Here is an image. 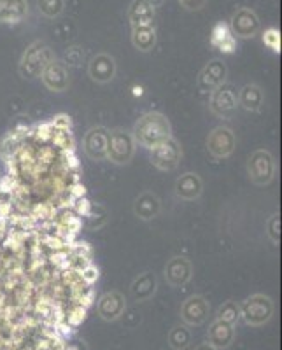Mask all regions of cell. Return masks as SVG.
<instances>
[{
	"label": "cell",
	"mask_w": 282,
	"mask_h": 350,
	"mask_svg": "<svg viewBox=\"0 0 282 350\" xmlns=\"http://www.w3.org/2000/svg\"><path fill=\"white\" fill-rule=\"evenodd\" d=\"M195 350H218V349H214V347H212L211 343L205 342V343H200V345H196Z\"/></svg>",
	"instance_id": "39"
},
{
	"label": "cell",
	"mask_w": 282,
	"mask_h": 350,
	"mask_svg": "<svg viewBox=\"0 0 282 350\" xmlns=\"http://www.w3.org/2000/svg\"><path fill=\"white\" fill-rule=\"evenodd\" d=\"M209 107L211 112L221 120H231L237 111H239V96H237V90L231 84H221L216 88L211 93V100H209Z\"/></svg>",
	"instance_id": "6"
},
{
	"label": "cell",
	"mask_w": 282,
	"mask_h": 350,
	"mask_svg": "<svg viewBox=\"0 0 282 350\" xmlns=\"http://www.w3.org/2000/svg\"><path fill=\"white\" fill-rule=\"evenodd\" d=\"M263 42L272 49V51L279 53L281 51V32H279L277 28H268L263 33Z\"/></svg>",
	"instance_id": "34"
},
{
	"label": "cell",
	"mask_w": 282,
	"mask_h": 350,
	"mask_svg": "<svg viewBox=\"0 0 282 350\" xmlns=\"http://www.w3.org/2000/svg\"><path fill=\"white\" fill-rule=\"evenodd\" d=\"M133 214L139 217L140 221H153L162 212V200L151 191H144L133 202Z\"/></svg>",
	"instance_id": "19"
},
{
	"label": "cell",
	"mask_w": 282,
	"mask_h": 350,
	"mask_svg": "<svg viewBox=\"0 0 282 350\" xmlns=\"http://www.w3.org/2000/svg\"><path fill=\"white\" fill-rule=\"evenodd\" d=\"M40 79H42V84L48 88L49 92L55 93L67 92L68 86H70V76H68L67 65L60 60H53L48 67L44 68V72L40 74Z\"/></svg>",
	"instance_id": "13"
},
{
	"label": "cell",
	"mask_w": 282,
	"mask_h": 350,
	"mask_svg": "<svg viewBox=\"0 0 282 350\" xmlns=\"http://www.w3.org/2000/svg\"><path fill=\"white\" fill-rule=\"evenodd\" d=\"M193 277V265L184 256H174L165 265V279L172 287H183Z\"/></svg>",
	"instance_id": "15"
},
{
	"label": "cell",
	"mask_w": 282,
	"mask_h": 350,
	"mask_svg": "<svg viewBox=\"0 0 282 350\" xmlns=\"http://www.w3.org/2000/svg\"><path fill=\"white\" fill-rule=\"evenodd\" d=\"M107 217H109L107 208L102 207V205H92V211L88 212L86 215L88 228L99 230V228H102L103 224L107 223Z\"/></svg>",
	"instance_id": "30"
},
{
	"label": "cell",
	"mask_w": 282,
	"mask_h": 350,
	"mask_svg": "<svg viewBox=\"0 0 282 350\" xmlns=\"http://www.w3.org/2000/svg\"><path fill=\"white\" fill-rule=\"evenodd\" d=\"M146 2H147V4H151L155 9L159 8V5L163 4V0H146Z\"/></svg>",
	"instance_id": "40"
},
{
	"label": "cell",
	"mask_w": 282,
	"mask_h": 350,
	"mask_svg": "<svg viewBox=\"0 0 282 350\" xmlns=\"http://www.w3.org/2000/svg\"><path fill=\"white\" fill-rule=\"evenodd\" d=\"M81 60H83L81 48H70L65 51V64L67 65H79Z\"/></svg>",
	"instance_id": "37"
},
{
	"label": "cell",
	"mask_w": 282,
	"mask_h": 350,
	"mask_svg": "<svg viewBox=\"0 0 282 350\" xmlns=\"http://www.w3.org/2000/svg\"><path fill=\"white\" fill-rule=\"evenodd\" d=\"M275 172H277L275 158L266 149H256L247 159V175H249L251 183L256 186L270 184L275 177Z\"/></svg>",
	"instance_id": "5"
},
{
	"label": "cell",
	"mask_w": 282,
	"mask_h": 350,
	"mask_svg": "<svg viewBox=\"0 0 282 350\" xmlns=\"http://www.w3.org/2000/svg\"><path fill=\"white\" fill-rule=\"evenodd\" d=\"M93 203L86 198V196H81V198H74L70 203L72 212L77 215V217H86L88 212L92 211Z\"/></svg>",
	"instance_id": "33"
},
{
	"label": "cell",
	"mask_w": 282,
	"mask_h": 350,
	"mask_svg": "<svg viewBox=\"0 0 282 350\" xmlns=\"http://www.w3.org/2000/svg\"><path fill=\"white\" fill-rule=\"evenodd\" d=\"M266 235H268V239H270L274 245L281 242V215L277 212L272 214L268 221H266Z\"/></svg>",
	"instance_id": "32"
},
{
	"label": "cell",
	"mask_w": 282,
	"mask_h": 350,
	"mask_svg": "<svg viewBox=\"0 0 282 350\" xmlns=\"http://www.w3.org/2000/svg\"><path fill=\"white\" fill-rule=\"evenodd\" d=\"M131 44H133V48L142 53L153 51V48L156 46L155 25H151V27L131 28Z\"/></svg>",
	"instance_id": "25"
},
{
	"label": "cell",
	"mask_w": 282,
	"mask_h": 350,
	"mask_svg": "<svg viewBox=\"0 0 282 350\" xmlns=\"http://www.w3.org/2000/svg\"><path fill=\"white\" fill-rule=\"evenodd\" d=\"M181 158H183V149L174 137L158 144L156 148L149 149V161L153 163V167L162 172H170L179 167Z\"/></svg>",
	"instance_id": "7"
},
{
	"label": "cell",
	"mask_w": 282,
	"mask_h": 350,
	"mask_svg": "<svg viewBox=\"0 0 282 350\" xmlns=\"http://www.w3.org/2000/svg\"><path fill=\"white\" fill-rule=\"evenodd\" d=\"M175 196L183 202H195L202 196L203 183L195 172H186L175 180Z\"/></svg>",
	"instance_id": "17"
},
{
	"label": "cell",
	"mask_w": 282,
	"mask_h": 350,
	"mask_svg": "<svg viewBox=\"0 0 282 350\" xmlns=\"http://www.w3.org/2000/svg\"><path fill=\"white\" fill-rule=\"evenodd\" d=\"M168 343L174 350H186L191 343V331L186 324H177L168 333Z\"/></svg>",
	"instance_id": "26"
},
{
	"label": "cell",
	"mask_w": 282,
	"mask_h": 350,
	"mask_svg": "<svg viewBox=\"0 0 282 350\" xmlns=\"http://www.w3.org/2000/svg\"><path fill=\"white\" fill-rule=\"evenodd\" d=\"M49 123H51L53 128H56V130H70L72 128V120L67 114L55 116Z\"/></svg>",
	"instance_id": "36"
},
{
	"label": "cell",
	"mask_w": 282,
	"mask_h": 350,
	"mask_svg": "<svg viewBox=\"0 0 282 350\" xmlns=\"http://www.w3.org/2000/svg\"><path fill=\"white\" fill-rule=\"evenodd\" d=\"M211 44L222 53H233L237 49V39L231 33L228 23L219 21V23L214 25L211 33Z\"/></svg>",
	"instance_id": "24"
},
{
	"label": "cell",
	"mask_w": 282,
	"mask_h": 350,
	"mask_svg": "<svg viewBox=\"0 0 282 350\" xmlns=\"http://www.w3.org/2000/svg\"><path fill=\"white\" fill-rule=\"evenodd\" d=\"M156 287H158L156 275L151 273V271H144L131 282L130 296L136 301H147V299H151L155 296Z\"/></svg>",
	"instance_id": "22"
},
{
	"label": "cell",
	"mask_w": 282,
	"mask_h": 350,
	"mask_svg": "<svg viewBox=\"0 0 282 350\" xmlns=\"http://www.w3.org/2000/svg\"><path fill=\"white\" fill-rule=\"evenodd\" d=\"M55 58V53L44 40H36L25 49L20 60V74L25 79H37Z\"/></svg>",
	"instance_id": "2"
},
{
	"label": "cell",
	"mask_w": 282,
	"mask_h": 350,
	"mask_svg": "<svg viewBox=\"0 0 282 350\" xmlns=\"http://www.w3.org/2000/svg\"><path fill=\"white\" fill-rule=\"evenodd\" d=\"M235 148H237V137L228 126L214 128L207 137V151L216 159L230 158L235 152Z\"/></svg>",
	"instance_id": "8"
},
{
	"label": "cell",
	"mask_w": 282,
	"mask_h": 350,
	"mask_svg": "<svg viewBox=\"0 0 282 350\" xmlns=\"http://www.w3.org/2000/svg\"><path fill=\"white\" fill-rule=\"evenodd\" d=\"M179 4L186 11H200L207 4V0H179Z\"/></svg>",
	"instance_id": "38"
},
{
	"label": "cell",
	"mask_w": 282,
	"mask_h": 350,
	"mask_svg": "<svg viewBox=\"0 0 282 350\" xmlns=\"http://www.w3.org/2000/svg\"><path fill=\"white\" fill-rule=\"evenodd\" d=\"M27 16V0H0V23L2 25H18Z\"/></svg>",
	"instance_id": "20"
},
{
	"label": "cell",
	"mask_w": 282,
	"mask_h": 350,
	"mask_svg": "<svg viewBox=\"0 0 282 350\" xmlns=\"http://www.w3.org/2000/svg\"><path fill=\"white\" fill-rule=\"evenodd\" d=\"M20 146H21V140H18L14 135H11V133L4 135L2 137V140H0V158L4 159L5 163H8L9 159L16 154Z\"/></svg>",
	"instance_id": "31"
},
{
	"label": "cell",
	"mask_w": 282,
	"mask_h": 350,
	"mask_svg": "<svg viewBox=\"0 0 282 350\" xmlns=\"http://www.w3.org/2000/svg\"><path fill=\"white\" fill-rule=\"evenodd\" d=\"M216 319L225 321V323L237 324V321L240 319V305L237 301H233V299H228V301H225L219 306L218 317Z\"/></svg>",
	"instance_id": "29"
},
{
	"label": "cell",
	"mask_w": 282,
	"mask_h": 350,
	"mask_svg": "<svg viewBox=\"0 0 282 350\" xmlns=\"http://www.w3.org/2000/svg\"><path fill=\"white\" fill-rule=\"evenodd\" d=\"M228 68L225 62L221 60H211L205 67L200 70L198 74V90L203 93H212L216 88L227 83Z\"/></svg>",
	"instance_id": "12"
},
{
	"label": "cell",
	"mask_w": 282,
	"mask_h": 350,
	"mask_svg": "<svg viewBox=\"0 0 282 350\" xmlns=\"http://www.w3.org/2000/svg\"><path fill=\"white\" fill-rule=\"evenodd\" d=\"M51 144L58 151H74L76 149V140L70 130H56L53 131Z\"/></svg>",
	"instance_id": "27"
},
{
	"label": "cell",
	"mask_w": 282,
	"mask_h": 350,
	"mask_svg": "<svg viewBox=\"0 0 282 350\" xmlns=\"http://www.w3.org/2000/svg\"><path fill=\"white\" fill-rule=\"evenodd\" d=\"M131 137L144 149H153L158 144L172 139V124L162 112H146L136 121Z\"/></svg>",
	"instance_id": "1"
},
{
	"label": "cell",
	"mask_w": 282,
	"mask_h": 350,
	"mask_svg": "<svg viewBox=\"0 0 282 350\" xmlns=\"http://www.w3.org/2000/svg\"><path fill=\"white\" fill-rule=\"evenodd\" d=\"M118 72V65H116L114 56L107 55V53H99L93 56L88 65V74L95 81L97 84H107L116 77Z\"/></svg>",
	"instance_id": "16"
},
{
	"label": "cell",
	"mask_w": 282,
	"mask_h": 350,
	"mask_svg": "<svg viewBox=\"0 0 282 350\" xmlns=\"http://www.w3.org/2000/svg\"><path fill=\"white\" fill-rule=\"evenodd\" d=\"M237 96H239V107H242L247 112L261 111L263 104H265V93L258 84H246V86L240 88Z\"/></svg>",
	"instance_id": "23"
},
{
	"label": "cell",
	"mask_w": 282,
	"mask_h": 350,
	"mask_svg": "<svg viewBox=\"0 0 282 350\" xmlns=\"http://www.w3.org/2000/svg\"><path fill=\"white\" fill-rule=\"evenodd\" d=\"M107 135L105 126H93L86 131L83 139V151L93 161H105L107 159Z\"/></svg>",
	"instance_id": "10"
},
{
	"label": "cell",
	"mask_w": 282,
	"mask_h": 350,
	"mask_svg": "<svg viewBox=\"0 0 282 350\" xmlns=\"http://www.w3.org/2000/svg\"><path fill=\"white\" fill-rule=\"evenodd\" d=\"M136 146L130 131L114 128L107 135V159L114 165H128L136 156Z\"/></svg>",
	"instance_id": "4"
},
{
	"label": "cell",
	"mask_w": 282,
	"mask_h": 350,
	"mask_svg": "<svg viewBox=\"0 0 282 350\" xmlns=\"http://www.w3.org/2000/svg\"><path fill=\"white\" fill-rule=\"evenodd\" d=\"M209 314H211V305L200 295L190 296L181 306V321L190 327L202 326L203 323H207Z\"/></svg>",
	"instance_id": "11"
},
{
	"label": "cell",
	"mask_w": 282,
	"mask_h": 350,
	"mask_svg": "<svg viewBox=\"0 0 282 350\" xmlns=\"http://www.w3.org/2000/svg\"><path fill=\"white\" fill-rule=\"evenodd\" d=\"M79 275H81V279L84 280V282L86 284H90V286H93V284L97 282V280H99V268L95 267V265H93V262H90V265H88V267H84L83 270L79 271Z\"/></svg>",
	"instance_id": "35"
},
{
	"label": "cell",
	"mask_w": 282,
	"mask_h": 350,
	"mask_svg": "<svg viewBox=\"0 0 282 350\" xmlns=\"http://www.w3.org/2000/svg\"><path fill=\"white\" fill-rule=\"evenodd\" d=\"M275 305L270 296L253 295L240 303V319L247 326L259 327L272 319Z\"/></svg>",
	"instance_id": "3"
},
{
	"label": "cell",
	"mask_w": 282,
	"mask_h": 350,
	"mask_svg": "<svg viewBox=\"0 0 282 350\" xmlns=\"http://www.w3.org/2000/svg\"><path fill=\"white\" fill-rule=\"evenodd\" d=\"M37 8L44 18L55 20L64 12L65 0H37Z\"/></svg>",
	"instance_id": "28"
},
{
	"label": "cell",
	"mask_w": 282,
	"mask_h": 350,
	"mask_svg": "<svg viewBox=\"0 0 282 350\" xmlns=\"http://www.w3.org/2000/svg\"><path fill=\"white\" fill-rule=\"evenodd\" d=\"M230 30L233 37L237 39H253L261 30V21H259L258 14L249 8H239L233 12V16L230 20Z\"/></svg>",
	"instance_id": "9"
},
{
	"label": "cell",
	"mask_w": 282,
	"mask_h": 350,
	"mask_svg": "<svg viewBox=\"0 0 282 350\" xmlns=\"http://www.w3.org/2000/svg\"><path fill=\"white\" fill-rule=\"evenodd\" d=\"M235 336H237V331H235V324L225 323V321H219L216 319L214 323L209 327V333H207V342L211 343L214 349L225 350L228 347H231V343L235 342Z\"/></svg>",
	"instance_id": "18"
},
{
	"label": "cell",
	"mask_w": 282,
	"mask_h": 350,
	"mask_svg": "<svg viewBox=\"0 0 282 350\" xmlns=\"http://www.w3.org/2000/svg\"><path fill=\"white\" fill-rule=\"evenodd\" d=\"M156 20V9L146 0H133L128 9V21L131 28L137 27H151Z\"/></svg>",
	"instance_id": "21"
},
{
	"label": "cell",
	"mask_w": 282,
	"mask_h": 350,
	"mask_svg": "<svg viewBox=\"0 0 282 350\" xmlns=\"http://www.w3.org/2000/svg\"><path fill=\"white\" fill-rule=\"evenodd\" d=\"M125 308H127V299L120 291H109L100 296L99 303H97V312H99L100 319L107 321V323L118 321L125 314Z\"/></svg>",
	"instance_id": "14"
}]
</instances>
